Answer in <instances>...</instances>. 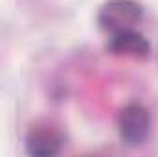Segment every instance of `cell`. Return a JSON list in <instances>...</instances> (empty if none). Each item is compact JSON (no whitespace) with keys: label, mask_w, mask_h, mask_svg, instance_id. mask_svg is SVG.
I'll use <instances>...</instances> for the list:
<instances>
[{"label":"cell","mask_w":158,"mask_h":157,"mask_svg":"<svg viewBox=\"0 0 158 157\" xmlns=\"http://www.w3.org/2000/svg\"><path fill=\"white\" fill-rule=\"evenodd\" d=\"M64 144L63 133L53 126H35L26 137V150L31 155L50 157L55 155Z\"/></svg>","instance_id":"cell-3"},{"label":"cell","mask_w":158,"mask_h":157,"mask_svg":"<svg viewBox=\"0 0 158 157\" xmlns=\"http://www.w3.org/2000/svg\"><path fill=\"white\" fill-rule=\"evenodd\" d=\"M107 48L116 56H127V57H145L149 54V41L142 34H138L134 28L121 30L110 34Z\"/></svg>","instance_id":"cell-4"},{"label":"cell","mask_w":158,"mask_h":157,"mask_svg":"<svg viewBox=\"0 0 158 157\" xmlns=\"http://www.w3.org/2000/svg\"><path fill=\"white\" fill-rule=\"evenodd\" d=\"M143 19V7L136 0H109L101 6L98 22L107 34L131 30Z\"/></svg>","instance_id":"cell-1"},{"label":"cell","mask_w":158,"mask_h":157,"mask_svg":"<svg viewBox=\"0 0 158 157\" xmlns=\"http://www.w3.org/2000/svg\"><path fill=\"white\" fill-rule=\"evenodd\" d=\"M118 129L119 137L131 144V146H138L142 144L151 131V117L147 113V109L140 104H129L118 118Z\"/></svg>","instance_id":"cell-2"}]
</instances>
